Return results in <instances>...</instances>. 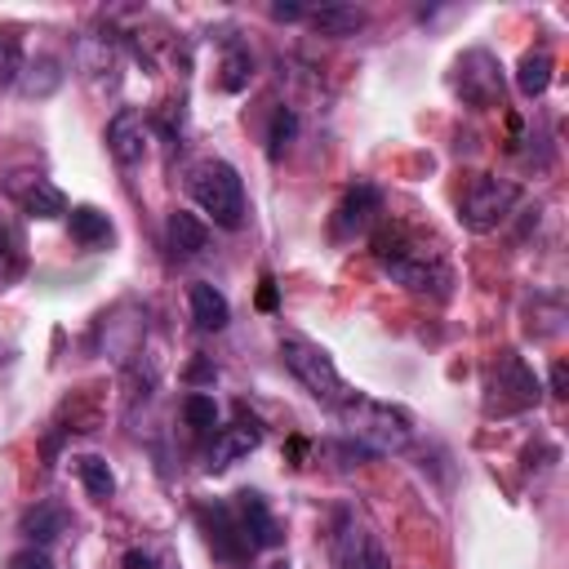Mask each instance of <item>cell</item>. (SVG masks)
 I'll return each mask as SVG.
<instances>
[{
    "mask_svg": "<svg viewBox=\"0 0 569 569\" xmlns=\"http://www.w3.org/2000/svg\"><path fill=\"white\" fill-rule=\"evenodd\" d=\"M253 76V53L240 44V40H227L222 44V62H218V89L227 93H240Z\"/></svg>",
    "mask_w": 569,
    "mask_h": 569,
    "instance_id": "21",
    "label": "cell"
},
{
    "mask_svg": "<svg viewBox=\"0 0 569 569\" xmlns=\"http://www.w3.org/2000/svg\"><path fill=\"white\" fill-rule=\"evenodd\" d=\"M280 360H284V369L307 387V396L311 400H320L325 409H338L342 400H347V382H342V373H338V365L329 360V351L325 347H316V342H307V338H280Z\"/></svg>",
    "mask_w": 569,
    "mask_h": 569,
    "instance_id": "4",
    "label": "cell"
},
{
    "mask_svg": "<svg viewBox=\"0 0 569 569\" xmlns=\"http://www.w3.org/2000/svg\"><path fill=\"white\" fill-rule=\"evenodd\" d=\"M365 9L360 4H320V9H311L307 13V22H311V31H320V36H333V40H342V36H356L360 27H365Z\"/></svg>",
    "mask_w": 569,
    "mask_h": 569,
    "instance_id": "17",
    "label": "cell"
},
{
    "mask_svg": "<svg viewBox=\"0 0 569 569\" xmlns=\"http://www.w3.org/2000/svg\"><path fill=\"white\" fill-rule=\"evenodd\" d=\"M378 213H382V191H378L373 182H356V187L342 196V204L333 209V236H338V240L365 236V231L378 222Z\"/></svg>",
    "mask_w": 569,
    "mask_h": 569,
    "instance_id": "11",
    "label": "cell"
},
{
    "mask_svg": "<svg viewBox=\"0 0 569 569\" xmlns=\"http://www.w3.org/2000/svg\"><path fill=\"white\" fill-rule=\"evenodd\" d=\"M373 258L409 293H422V298H436V302H445L453 293V267L440 253V244L422 240L405 222H387L382 231H373Z\"/></svg>",
    "mask_w": 569,
    "mask_h": 569,
    "instance_id": "1",
    "label": "cell"
},
{
    "mask_svg": "<svg viewBox=\"0 0 569 569\" xmlns=\"http://www.w3.org/2000/svg\"><path fill=\"white\" fill-rule=\"evenodd\" d=\"M124 569H160L147 551H124Z\"/></svg>",
    "mask_w": 569,
    "mask_h": 569,
    "instance_id": "32",
    "label": "cell"
},
{
    "mask_svg": "<svg viewBox=\"0 0 569 569\" xmlns=\"http://www.w3.org/2000/svg\"><path fill=\"white\" fill-rule=\"evenodd\" d=\"M27 58H22V40L13 31H0V84H18Z\"/></svg>",
    "mask_w": 569,
    "mask_h": 569,
    "instance_id": "26",
    "label": "cell"
},
{
    "mask_svg": "<svg viewBox=\"0 0 569 569\" xmlns=\"http://www.w3.org/2000/svg\"><path fill=\"white\" fill-rule=\"evenodd\" d=\"M542 396L533 369L525 365V356H516L511 347L498 351V360L489 365V387H485V413L489 418H511V413H525L533 409Z\"/></svg>",
    "mask_w": 569,
    "mask_h": 569,
    "instance_id": "5",
    "label": "cell"
},
{
    "mask_svg": "<svg viewBox=\"0 0 569 569\" xmlns=\"http://www.w3.org/2000/svg\"><path fill=\"white\" fill-rule=\"evenodd\" d=\"M551 71H556L551 53H547V49H529V53L516 62V89H520L525 98H542L547 84H551Z\"/></svg>",
    "mask_w": 569,
    "mask_h": 569,
    "instance_id": "20",
    "label": "cell"
},
{
    "mask_svg": "<svg viewBox=\"0 0 569 569\" xmlns=\"http://www.w3.org/2000/svg\"><path fill=\"white\" fill-rule=\"evenodd\" d=\"M516 200H520V182L498 178V173H480V178H471V187L458 200V222L467 231L485 236V231H493L516 209Z\"/></svg>",
    "mask_w": 569,
    "mask_h": 569,
    "instance_id": "6",
    "label": "cell"
},
{
    "mask_svg": "<svg viewBox=\"0 0 569 569\" xmlns=\"http://www.w3.org/2000/svg\"><path fill=\"white\" fill-rule=\"evenodd\" d=\"M22 209H27L31 218H40V222H53V218H67V196H62L58 182L31 178V187L22 191Z\"/></svg>",
    "mask_w": 569,
    "mask_h": 569,
    "instance_id": "19",
    "label": "cell"
},
{
    "mask_svg": "<svg viewBox=\"0 0 569 569\" xmlns=\"http://www.w3.org/2000/svg\"><path fill=\"white\" fill-rule=\"evenodd\" d=\"M196 520H200L204 542H209V551H213L218 560H227V565H244V560L253 556L249 542H244V533H240V525H236L231 502H204V507H196Z\"/></svg>",
    "mask_w": 569,
    "mask_h": 569,
    "instance_id": "8",
    "label": "cell"
},
{
    "mask_svg": "<svg viewBox=\"0 0 569 569\" xmlns=\"http://www.w3.org/2000/svg\"><path fill=\"white\" fill-rule=\"evenodd\" d=\"M71 529V516L62 502H36L31 511H22V533L36 542V547H49L53 538H62Z\"/></svg>",
    "mask_w": 569,
    "mask_h": 569,
    "instance_id": "16",
    "label": "cell"
},
{
    "mask_svg": "<svg viewBox=\"0 0 569 569\" xmlns=\"http://www.w3.org/2000/svg\"><path fill=\"white\" fill-rule=\"evenodd\" d=\"M307 13H311V9H302V4H293V0H289V4H284V0L271 4V18H276V22H302Z\"/></svg>",
    "mask_w": 569,
    "mask_h": 569,
    "instance_id": "29",
    "label": "cell"
},
{
    "mask_svg": "<svg viewBox=\"0 0 569 569\" xmlns=\"http://www.w3.org/2000/svg\"><path fill=\"white\" fill-rule=\"evenodd\" d=\"M164 244H169L173 258H196L209 244V227L191 209H173L169 222H164Z\"/></svg>",
    "mask_w": 569,
    "mask_h": 569,
    "instance_id": "14",
    "label": "cell"
},
{
    "mask_svg": "<svg viewBox=\"0 0 569 569\" xmlns=\"http://www.w3.org/2000/svg\"><path fill=\"white\" fill-rule=\"evenodd\" d=\"M231 511H236V525H240V533H244L253 556L258 551H276L284 542V529H280V520L271 516V507H267V498L258 489H240Z\"/></svg>",
    "mask_w": 569,
    "mask_h": 569,
    "instance_id": "9",
    "label": "cell"
},
{
    "mask_svg": "<svg viewBox=\"0 0 569 569\" xmlns=\"http://www.w3.org/2000/svg\"><path fill=\"white\" fill-rule=\"evenodd\" d=\"M293 129H298L293 111H289V107H280V111L271 116V133H267V156H271V160H280V156H284V147H289Z\"/></svg>",
    "mask_w": 569,
    "mask_h": 569,
    "instance_id": "27",
    "label": "cell"
},
{
    "mask_svg": "<svg viewBox=\"0 0 569 569\" xmlns=\"http://www.w3.org/2000/svg\"><path fill=\"white\" fill-rule=\"evenodd\" d=\"M67 227H71V240L84 244V249H102V244L116 236L111 218H107L102 209H93V204H76V209H67Z\"/></svg>",
    "mask_w": 569,
    "mask_h": 569,
    "instance_id": "18",
    "label": "cell"
},
{
    "mask_svg": "<svg viewBox=\"0 0 569 569\" xmlns=\"http://www.w3.org/2000/svg\"><path fill=\"white\" fill-rule=\"evenodd\" d=\"M76 480L84 485V493H89L93 502H107V498L116 493V471H111L107 458H98V453L76 458Z\"/></svg>",
    "mask_w": 569,
    "mask_h": 569,
    "instance_id": "23",
    "label": "cell"
},
{
    "mask_svg": "<svg viewBox=\"0 0 569 569\" xmlns=\"http://www.w3.org/2000/svg\"><path fill=\"white\" fill-rule=\"evenodd\" d=\"M22 267H27L22 240H18V231H13L9 222H0V284L18 280V276H22Z\"/></svg>",
    "mask_w": 569,
    "mask_h": 569,
    "instance_id": "24",
    "label": "cell"
},
{
    "mask_svg": "<svg viewBox=\"0 0 569 569\" xmlns=\"http://www.w3.org/2000/svg\"><path fill=\"white\" fill-rule=\"evenodd\" d=\"M187 302H191V320H196L200 329H209V333L227 329V320H231V302H227L209 280H191V284H187Z\"/></svg>",
    "mask_w": 569,
    "mask_h": 569,
    "instance_id": "15",
    "label": "cell"
},
{
    "mask_svg": "<svg viewBox=\"0 0 569 569\" xmlns=\"http://www.w3.org/2000/svg\"><path fill=\"white\" fill-rule=\"evenodd\" d=\"M107 151H111V160H116L120 169L142 164V156H147V120H142V111L120 107V111L107 120Z\"/></svg>",
    "mask_w": 569,
    "mask_h": 569,
    "instance_id": "12",
    "label": "cell"
},
{
    "mask_svg": "<svg viewBox=\"0 0 569 569\" xmlns=\"http://www.w3.org/2000/svg\"><path fill=\"white\" fill-rule=\"evenodd\" d=\"M187 191L213 218V227L236 231L244 222V182H240L236 164H227V160H200V164H191Z\"/></svg>",
    "mask_w": 569,
    "mask_h": 569,
    "instance_id": "3",
    "label": "cell"
},
{
    "mask_svg": "<svg viewBox=\"0 0 569 569\" xmlns=\"http://www.w3.org/2000/svg\"><path fill=\"white\" fill-rule=\"evenodd\" d=\"M182 418H187V427H196V431L218 427V405H213V396H204V391L182 396Z\"/></svg>",
    "mask_w": 569,
    "mask_h": 569,
    "instance_id": "25",
    "label": "cell"
},
{
    "mask_svg": "<svg viewBox=\"0 0 569 569\" xmlns=\"http://www.w3.org/2000/svg\"><path fill=\"white\" fill-rule=\"evenodd\" d=\"M258 307H262V311L276 307V280H271V276H262V284H258Z\"/></svg>",
    "mask_w": 569,
    "mask_h": 569,
    "instance_id": "30",
    "label": "cell"
},
{
    "mask_svg": "<svg viewBox=\"0 0 569 569\" xmlns=\"http://www.w3.org/2000/svg\"><path fill=\"white\" fill-rule=\"evenodd\" d=\"M187 378H191V382H200V378H209V382H213V378H218V369H213V365H204V360H196V365L187 369Z\"/></svg>",
    "mask_w": 569,
    "mask_h": 569,
    "instance_id": "33",
    "label": "cell"
},
{
    "mask_svg": "<svg viewBox=\"0 0 569 569\" xmlns=\"http://www.w3.org/2000/svg\"><path fill=\"white\" fill-rule=\"evenodd\" d=\"M18 84H22V93H27V98H49V93L62 84V62H58L53 53H40L36 62H27V67H22Z\"/></svg>",
    "mask_w": 569,
    "mask_h": 569,
    "instance_id": "22",
    "label": "cell"
},
{
    "mask_svg": "<svg viewBox=\"0 0 569 569\" xmlns=\"http://www.w3.org/2000/svg\"><path fill=\"white\" fill-rule=\"evenodd\" d=\"M565 387H569V369H565V360H556L551 365V396H565Z\"/></svg>",
    "mask_w": 569,
    "mask_h": 569,
    "instance_id": "31",
    "label": "cell"
},
{
    "mask_svg": "<svg viewBox=\"0 0 569 569\" xmlns=\"http://www.w3.org/2000/svg\"><path fill=\"white\" fill-rule=\"evenodd\" d=\"M4 569H53V560H49V551H44V547L27 542V547H18V551L9 556V565H4Z\"/></svg>",
    "mask_w": 569,
    "mask_h": 569,
    "instance_id": "28",
    "label": "cell"
},
{
    "mask_svg": "<svg viewBox=\"0 0 569 569\" xmlns=\"http://www.w3.org/2000/svg\"><path fill=\"white\" fill-rule=\"evenodd\" d=\"M258 445H262V427H258V418H244V409H240V418H236L231 427H218L204 467H209V471H222V467H231L236 458L253 453Z\"/></svg>",
    "mask_w": 569,
    "mask_h": 569,
    "instance_id": "13",
    "label": "cell"
},
{
    "mask_svg": "<svg viewBox=\"0 0 569 569\" xmlns=\"http://www.w3.org/2000/svg\"><path fill=\"white\" fill-rule=\"evenodd\" d=\"M333 547H338L342 569H391L387 547H382L378 533L365 529L356 516H338V538H333Z\"/></svg>",
    "mask_w": 569,
    "mask_h": 569,
    "instance_id": "10",
    "label": "cell"
},
{
    "mask_svg": "<svg viewBox=\"0 0 569 569\" xmlns=\"http://www.w3.org/2000/svg\"><path fill=\"white\" fill-rule=\"evenodd\" d=\"M333 418L342 422V431L356 440V449H365L369 458L382 453H400L413 440V418L400 405L373 400L365 391H347V400L333 409Z\"/></svg>",
    "mask_w": 569,
    "mask_h": 569,
    "instance_id": "2",
    "label": "cell"
},
{
    "mask_svg": "<svg viewBox=\"0 0 569 569\" xmlns=\"http://www.w3.org/2000/svg\"><path fill=\"white\" fill-rule=\"evenodd\" d=\"M267 569H289V560H276V565H267Z\"/></svg>",
    "mask_w": 569,
    "mask_h": 569,
    "instance_id": "34",
    "label": "cell"
},
{
    "mask_svg": "<svg viewBox=\"0 0 569 569\" xmlns=\"http://www.w3.org/2000/svg\"><path fill=\"white\" fill-rule=\"evenodd\" d=\"M453 93L476 111L502 107V67H498V58L489 49H467L453 62Z\"/></svg>",
    "mask_w": 569,
    "mask_h": 569,
    "instance_id": "7",
    "label": "cell"
}]
</instances>
